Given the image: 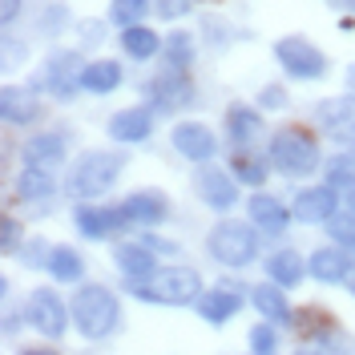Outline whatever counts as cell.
<instances>
[{"mask_svg":"<svg viewBox=\"0 0 355 355\" xmlns=\"http://www.w3.org/2000/svg\"><path fill=\"white\" fill-rule=\"evenodd\" d=\"M166 57H170V69L190 65V57H194V41H190L186 33H170V41H166Z\"/></svg>","mask_w":355,"mask_h":355,"instance_id":"d6a6232c","label":"cell"},{"mask_svg":"<svg viewBox=\"0 0 355 355\" xmlns=\"http://www.w3.org/2000/svg\"><path fill=\"white\" fill-rule=\"evenodd\" d=\"M315 121H319L323 130H331L339 141H347V137H355V101L331 97V101H323V105L315 110Z\"/></svg>","mask_w":355,"mask_h":355,"instance_id":"ffe728a7","label":"cell"},{"mask_svg":"<svg viewBox=\"0 0 355 355\" xmlns=\"http://www.w3.org/2000/svg\"><path fill=\"white\" fill-rule=\"evenodd\" d=\"M53 190H57V178H53L49 166H24L21 174H17V198L21 202H41Z\"/></svg>","mask_w":355,"mask_h":355,"instance_id":"d4e9b609","label":"cell"},{"mask_svg":"<svg viewBox=\"0 0 355 355\" xmlns=\"http://www.w3.org/2000/svg\"><path fill=\"white\" fill-rule=\"evenodd\" d=\"M295 355H327V352H323V347L315 343V347H299V352H295Z\"/></svg>","mask_w":355,"mask_h":355,"instance_id":"bcb514c9","label":"cell"},{"mask_svg":"<svg viewBox=\"0 0 355 355\" xmlns=\"http://www.w3.org/2000/svg\"><path fill=\"white\" fill-rule=\"evenodd\" d=\"M335 206H339L335 186H307V190L295 194V210H291V214L299 222H331Z\"/></svg>","mask_w":355,"mask_h":355,"instance_id":"7c38bea8","label":"cell"},{"mask_svg":"<svg viewBox=\"0 0 355 355\" xmlns=\"http://www.w3.org/2000/svg\"><path fill=\"white\" fill-rule=\"evenodd\" d=\"M121 166H125V157L113 154V150H89V154L77 157V166L69 174V194L81 202L110 194L113 182L121 178Z\"/></svg>","mask_w":355,"mask_h":355,"instance_id":"3957f363","label":"cell"},{"mask_svg":"<svg viewBox=\"0 0 355 355\" xmlns=\"http://www.w3.org/2000/svg\"><path fill=\"white\" fill-rule=\"evenodd\" d=\"M81 77H85V65H81V57L73 53V49H65V53H53L49 61H44V73H41V85L49 89V93H57L61 101H69L81 85Z\"/></svg>","mask_w":355,"mask_h":355,"instance_id":"ba28073f","label":"cell"},{"mask_svg":"<svg viewBox=\"0 0 355 355\" xmlns=\"http://www.w3.org/2000/svg\"><path fill=\"white\" fill-rule=\"evenodd\" d=\"M230 166H234V178H239L243 186H263V182H266V166L254 154H246V150H239Z\"/></svg>","mask_w":355,"mask_h":355,"instance_id":"1f68e13d","label":"cell"},{"mask_svg":"<svg viewBox=\"0 0 355 355\" xmlns=\"http://www.w3.org/2000/svg\"><path fill=\"white\" fill-rule=\"evenodd\" d=\"M250 303L263 311V319H270V323H291V315H295L279 283H259V287H250Z\"/></svg>","mask_w":355,"mask_h":355,"instance_id":"cb8c5ba5","label":"cell"},{"mask_svg":"<svg viewBox=\"0 0 355 355\" xmlns=\"http://www.w3.org/2000/svg\"><path fill=\"white\" fill-rule=\"evenodd\" d=\"M125 214L137 226H157V222H166V214H170V198L162 190H137V194L125 198Z\"/></svg>","mask_w":355,"mask_h":355,"instance_id":"2e32d148","label":"cell"},{"mask_svg":"<svg viewBox=\"0 0 355 355\" xmlns=\"http://www.w3.org/2000/svg\"><path fill=\"white\" fill-rule=\"evenodd\" d=\"M246 214H250V222H254L259 230H266V234H283L287 222H291V214L283 210V202L270 198V194H254V198L246 202Z\"/></svg>","mask_w":355,"mask_h":355,"instance_id":"44dd1931","label":"cell"},{"mask_svg":"<svg viewBox=\"0 0 355 355\" xmlns=\"http://www.w3.org/2000/svg\"><path fill=\"white\" fill-rule=\"evenodd\" d=\"M17 239H21V222H17V218H4V234H0V243H4V250H8V254L17 250Z\"/></svg>","mask_w":355,"mask_h":355,"instance_id":"ab89813d","label":"cell"},{"mask_svg":"<svg viewBox=\"0 0 355 355\" xmlns=\"http://www.w3.org/2000/svg\"><path fill=\"white\" fill-rule=\"evenodd\" d=\"M65 133H33L28 141H24V162L28 166H57L61 157H65Z\"/></svg>","mask_w":355,"mask_h":355,"instance_id":"603a6c76","label":"cell"},{"mask_svg":"<svg viewBox=\"0 0 355 355\" xmlns=\"http://www.w3.org/2000/svg\"><path fill=\"white\" fill-rule=\"evenodd\" d=\"M17 12H21V0H0V17H4V24L17 21Z\"/></svg>","mask_w":355,"mask_h":355,"instance_id":"b9f144b4","label":"cell"},{"mask_svg":"<svg viewBox=\"0 0 355 355\" xmlns=\"http://www.w3.org/2000/svg\"><path fill=\"white\" fill-rule=\"evenodd\" d=\"M339 198L347 202V210H352V214H355V178H352V182H347V186H343V190H339Z\"/></svg>","mask_w":355,"mask_h":355,"instance_id":"7bdbcfd3","label":"cell"},{"mask_svg":"<svg viewBox=\"0 0 355 355\" xmlns=\"http://www.w3.org/2000/svg\"><path fill=\"white\" fill-rule=\"evenodd\" d=\"M81 85L89 93H113V89L121 85V65L117 61H93V65H85Z\"/></svg>","mask_w":355,"mask_h":355,"instance_id":"f1b7e54d","label":"cell"},{"mask_svg":"<svg viewBox=\"0 0 355 355\" xmlns=\"http://www.w3.org/2000/svg\"><path fill=\"white\" fill-rule=\"evenodd\" d=\"M81 33H85V41H89V44H97V41H101V24H97V21H93V24H85Z\"/></svg>","mask_w":355,"mask_h":355,"instance_id":"ee69618b","label":"cell"},{"mask_svg":"<svg viewBox=\"0 0 355 355\" xmlns=\"http://www.w3.org/2000/svg\"><path fill=\"white\" fill-rule=\"evenodd\" d=\"M347 291L355 295V266H352V275H347Z\"/></svg>","mask_w":355,"mask_h":355,"instance_id":"7dc6e473","label":"cell"},{"mask_svg":"<svg viewBox=\"0 0 355 355\" xmlns=\"http://www.w3.org/2000/svg\"><path fill=\"white\" fill-rule=\"evenodd\" d=\"M327 234H331L335 243H343L347 250H355V214L347 210V214H335L331 222H327Z\"/></svg>","mask_w":355,"mask_h":355,"instance_id":"e575fe53","label":"cell"},{"mask_svg":"<svg viewBox=\"0 0 355 355\" xmlns=\"http://www.w3.org/2000/svg\"><path fill=\"white\" fill-rule=\"evenodd\" d=\"M206 250L222 266H250L259 254V234L250 230V222H218L206 239Z\"/></svg>","mask_w":355,"mask_h":355,"instance_id":"5b68a950","label":"cell"},{"mask_svg":"<svg viewBox=\"0 0 355 355\" xmlns=\"http://www.w3.org/2000/svg\"><path fill=\"white\" fill-rule=\"evenodd\" d=\"M347 4H352V8H355V0H347Z\"/></svg>","mask_w":355,"mask_h":355,"instance_id":"c3c4849f","label":"cell"},{"mask_svg":"<svg viewBox=\"0 0 355 355\" xmlns=\"http://www.w3.org/2000/svg\"><path fill=\"white\" fill-rule=\"evenodd\" d=\"M275 347H279V331L270 327V319L250 327V352L254 355H275Z\"/></svg>","mask_w":355,"mask_h":355,"instance_id":"836d02e7","label":"cell"},{"mask_svg":"<svg viewBox=\"0 0 355 355\" xmlns=\"http://www.w3.org/2000/svg\"><path fill=\"white\" fill-rule=\"evenodd\" d=\"M69 315H73V311L61 303V295L53 287H37L28 295V307H24V319H28L44 339H61L65 327H69Z\"/></svg>","mask_w":355,"mask_h":355,"instance_id":"8992f818","label":"cell"},{"mask_svg":"<svg viewBox=\"0 0 355 355\" xmlns=\"http://www.w3.org/2000/svg\"><path fill=\"white\" fill-rule=\"evenodd\" d=\"M270 162L283 170L287 178H307L319 170V146L307 130L299 125H287L270 137Z\"/></svg>","mask_w":355,"mask_h":355,"instance_id":"277c9868","label":"cell"},{"mask_svg":"<svg viewBox=\"0 0 355 355\" xmlns=\"http://www.w3.org/2000/svg\"><path fill=\"white\" fill-rule=\"evenodd\" d=\"M198 198L210 210H230L239 202V178L218 170V166H202L198 170Z\"/></svg>","mask_w":355,"mask_h":355,"instance_id":"30bf717a","label":"cell"},{"mask_svg":"<svg viewBox=\"0 0 355 355\" xmlns=\"http://www.w3.org/2000/svg\"><path fill=\"white\" fill-rule=\"evenodd\" d=\"M226 133L234 137V146H254L263 137V113L250 105H230L226 110Z\"/></svg>","mask_w":355,"mask_h":355,"instance_id":"7402d4cb","label":"cell"},{"mask_svg":"<svg viewBox=\"0 0 355 355\" xmlns=\"http://www.w3.org/2000/svg\"><path fill=\"white\" fill-rule=\"evenodd\" d=\"M121 49L133 61H150L154 53H162V37L154 28H146V24H133V28H121Z\"/></svg>","mask_w":355,"mask_h":355,"instance_id":"4316f807","label":"cell"},{"mask_svg":"<svg viewBox=\"0 0 355 355\" xmlns=\"http://www.w3.org/2000/svg\"><path fill=\"white\" fill-rule=\"evenodd\" d=\"M154 133V121H150V110H121L110 117V137L121 141V146H137Z\"/></svg>","mask_w":355,"mask_h":355,"instance_id":"ac0fdd59","label":"cell"},{"mask_svg":"<svg viewBox=\"0 0 355 355\" xmlns=\"http://www.w3.org/2000/svg\"><path fill=\"white\" fill-rule=\"evenodd\" d=\"M125 226H130L125 206H110V210L89 206V202H81V206H77V230H81L85 239H105L110 230H125Z\"/></svg>","mask_w":355,"mask_h":355,"instance_id":"8fae6325","label":"cell"},{"mask_svg":"<svg viewBox=\"0 0 355 355\" xmlns=\"http://www.w3.org/2000/svg\"><path fill=\"white\" fill-rule=\"evenodd\" d=\"M146 97H150V105H157L162 113H170V110H178V105H190L194 85L186 81L182 69H166L162 77H154V81L146 85Z\"/></svg>","mask_w":355,"mask_h":355,"instance_id":"9c48e42d","label":"cell"},{"mask_svg":"<svg viewBox=\"0 0 355 355\" xmlns=\"http://www.w3.org/2000/svg\"><path fill=\"white\" fill-rule=\"evenodd\" d=\"M303 259L295 254V250H275L270 259H266V275H270V283H279L283 291L299 287V279H303Z\"/></svg>","mask_w":355,"mask_h":355,"instance_id":"484cf974","label":"cell"},{"mask_svg":"<svg viewBox=\"0 0 355 355\" xmlns=\"http://www.w3.org/2000/svg\"><path fill=\"white\" fill-rule=\"evenodd\" d=\"M130 291L146 303H166V307H186L202 299V275L194 266H162L157 275L130 283Z\"/></svg>","mask_w":355,"mask_h":355,"instance_id":"7a4b0ae2","label":"cell"},{"mask_svg":"<svg viewBox=\"0 0 355 355\" xmlns=\"http://www.w3.org/2000/svg\"><path fill=\"white\" fill-rule=\"evenodd\" d=\"M352 250H343V246H319L315 254H311L307 270L319 279V283H347V275H352Z\"/></svg>","mask_w":355,"mask_h":355,"instance_id":"5bb4252c","label":"cell"},{"mask_svg":"<svg viewBox=\"0 0 355 355\" xmlns=\"http://www.w3.org/2000/svg\"><path fill=\"white\" fill-rule=\"evenodd\" d=\"M154 4L150 0H113L110 4V21L121 24V28H133V24L146 21V12H150Z\"/></svg>","mask_w":355,"mask_h":355,"instance_id":"4dcf8cb0","label":"cell"},{"mask_svg":"<svg viewBox=\"0 0 355 355\" xmlns=\"http://www.w3.org/2000/svg\"><path fill=\"white\" fill-rule=\"evenodd\" d=\"M146 246H150L154 254H178V243H166V239H157V234H146Z\"/></svg>","mask_w":355,"mask_h":355,"instance_id":"60d3db41","label":"cell"},{"mask_svg":"<svg viewBox=\"0 0 355 355\" xmlns=\"http://www.w3.org/2000/svg\"><path fill=\"white\" fill-rule=\"evenodd\" d=\"M69 311H73V323H77V331L85 335V339H110L121 327V303L101 283H89V287L77 291Z\"/></svg>","mask_w":355,"mask_h":355,"instance_id":"6da1fadb","label":"cell"},{"mask_svg":"<svg viewBox=\"0 0 355 355\" xmlns=\"http://www.w3.org/2000/svg\"><path fill=\"white\" fill-rule=\"evenodd\" d=\"M239 307H243V291H239V287L202 291V299H198V315L206 319V323H214V327H222V323H226Z\"/></svg>","mask_w":355,"mask_h":355,"instance_id":"e0dca14e","label":"cell"},{"mask_svg":"<svg viewBox=\"0 0 355 355\" xmlns=\"http://www.w3.org/2000/svg\"><path fill=\"white\" fill-rule=\"evenodd\" d=\"M275 61L283 65V73L299 77V81H315V77H323V69H327L323 53L311 41H303V37H283V41H275Z\"/></svg>","mask_w":355,"mask_h":355,"instance_id":"52a82bcc","label":"cell"},{"mask_svg":"<svg viewBox=\"0 0 355 355\" xmlns=\"http://www.w3.org/2000/svg\"><path fill=\"white\" fill-rule=\"evenodd\" d=\"M287 101L291 97H287V89L283 85H266L263 93H259V105H263V110H283Z\"/></svg>","mask_w":355,"mask_h":355,"instance_id":"74e56055","label":"cell"},{"mask_svg":"<svg viewBox=\"0 0 355 355\" xmlns=\"http://www.w3.org/2000/svg\"><path fill=\"white\" fill-rule=\"evenodd\" d=\"M113 263H117V270L130 279V283H141V279H150V275H157L162 266H157L154 250L141 243V246H117L113 250Z\"/></svg>","mask_w":355,"mask_h":355,"instance_id":"d6986e66","label":"cell"},{"mask_svg":"<svg viewBox=\"0 0 355 355\" xmlns=\"http://www.w3.org/2000/svg\"><path fill=\"white\" fill-rule=\"evenodd\" d=\"M291 327L303 331V335H315V339H327L331 327H335V319L323 307H299L295 315H291Z\"/></svg>","mask_w":355,"mask_h":355,"instance_id":"f546056e","label":"cell"},{"mask_svg":"<svg viewBox=\"0 0 355 355\" xmlns=\"http://www.w3.org/2000/svg\"><path fill=\"white\" fill-rule=\"evenodd\" d=\"M17 254H21V263H24V266H49V254H53V246L44 243V239H28V243H24Z\"/></svg>","mask_w":355,"mask_h":355,"instance_id":"d590c367","label":"cell"},{"mask_svg":"<svg viewBox=\"0 0 355 355\" xmlns=\"http://www.w3.org/2000/svg\"><path fill=\"white\" fill-rule=\"evenodd\" d=\"M49 275H53L57 283H81L85 263H81V254H77L73 246H53V254H49Z\"/></svg>","mask_w":355,"mask_h":355,"instance_id":"83f0119b","label":"cell"},{"mask_svg":"<svg viewBox=\"0 0 355 355\" xmlns=\"http://www.w3.org/2000/svg\"><path fill=\"white\" fill-rule=\"evenodd\" d=\"M352 178H355V162L352 157H335L331 166H327V186H335V190H343Z\"/></svg>","mask_w":355,"mask_h":355,"instance_id":"8d00e7d4","label":"cell"},{"mask_svg":"<svg viewBox=\"0 0 355 355\" xmlns=\"http://www.w3.org/2000/svg\"><path fill=\"white\" fill-rule=\"evenodd\" d=\"M0 113H4V121L8 125H28V121H37V113H41V105H37V93L24 85H4V93H0Z\"/></svg>","mask_w":355,"mask_h":355,"instance_id":"9a60e30c","label":"cell"},{"mask_svg":"<svg viewBox=\"0 0 355 355\" xmlns=\"http://www.w3.org/2000/svg\"><path fill=\"white\" fill-rule=\"evenodd\" d=\"M186 8H190L186 0H154V12H157V17H166V21H178Z\"/></svg>","mask_w":355,"mask_h":355,"instance_id":"f35d334b","label":"cell"},{"mask_svg":"<svg viewBox=\"0 0 355 355\" xmlns=\"http://www.w3.org/2000/svg\"><path fill=\"white\" fill-rule=\"evenodd\" d=\"M21 355H57V352H53V347H24Z\"/></svg>","mask_w":355,"mask_h":355,"instance_id":"f6af8a7d","label":"cell"},{"mask_svg":"<svg viewBox=\"0 0 355 355\" xmlns=\"http://www.w3.org/2000/svg\"><path fill=\"white\" fill-rule=\"evenodd\" d=\"M170 141H174L178 154L190 157V162H210L214 157V133L206 130L202 121H182V125H174Z\"/></svg>","mask_w":355,"mask_h":355,"instance_id":"4fadbf2b","label":"cell"}]
</instances>
